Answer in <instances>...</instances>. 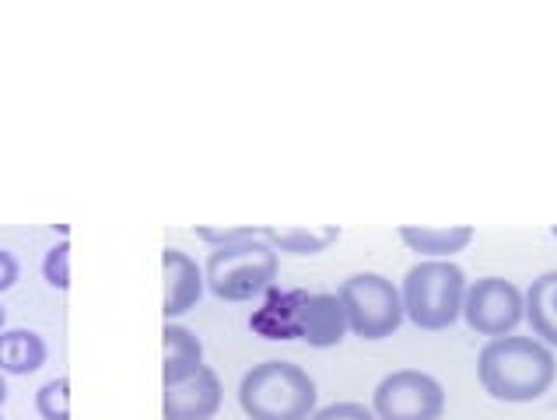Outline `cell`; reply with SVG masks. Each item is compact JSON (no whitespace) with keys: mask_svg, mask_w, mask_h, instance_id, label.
Masks as SVG:
<instances>
[{"mask_svg":"<svg viewBox=\"0 0 557 420\" xmlns=\"http://www.w3.org/2000/svg\"><path fill=\"white\" fill-rule=\"evenodd\" d=\"M476 379L491 399L533 403L554 385L557 358L536 336H498V341H487V347H481Z\"/></svg>","mask_w":557,"mask_h":420,"instance_id":"1","label":"cell"},{"mask_svg":"<svg viewBox=\"0 0 557 420\" xmlns=\"http://www.w3.org/2000/svg\"><path fill=\"white\" fill-rule=\"evenodd\" d=\"M238 407L249 420H309L320 410V390L295 361H260L238 382Z\"/></svg>","mask_w":557,"mask_h":420,"instance_id":"2","label":"cell"},{"mask_svg":"<svg viewBox=\"0 0 557 420\" xmlns=\"http://www.w3.org/2000/svg\"><path fill=\"white\" fill-rule=\"evenodd\" d=\"M467 273L449 260H421L404 273L400 295L404 316L410 326L424 333H442L463 316L467 301Z\"/></svg>","mask_w":557,"mask_h":420,"instance_id":"3","label":"cell"},{"mask_svg":"<svg viewBox=\"0 0 557 420\" xmlns=\"http://www.w3.org/2000/svg\"><path fill=\"white\" fill-rule=\"evenodd\" d=\"M277 273H281V256L263 238H246L225 249H211L203 263L207 291L218 301H232V305L263 298L277 284Z\"/></svg>","mask_w":557,"mask_h":420,"instance_id":"4","label":"cell"},{"mask_svg":"<svg viewBox=\"0 0 557 420\" xmlns=\"http://www.w3.org/2000/svg\"><path fill=\"white\" fill-rule=\"evenodd\" d=\"M337 298L358 341H389L407 322L400 287L382 273H351L347 281H341Z\"/></svg>","mask_w":557,"mask_h":420,"instance_id":"5","label":"cell"},{"mask_svg":"<svg viewBox=\"0 0 557 420\" xmlns=\"http://www.w3.org/2000/svg\"><path fill=\"white\" fill-rule=\"evenodd\" d=\"M372 413L379 420H442L445 390L421 368H400L379 379L372 393Z\"/></svg>","mask_w":557,"mask_h":420,"instance_id":"6","label":"cell"},{"mask_svg":"<svg viewBox=\"0 0 557 420\" xmlns=\"http://www.w3.org/2000/svg\"><path fill=\"white\" fill-rule=\"evenodd\" d=\"M463 319L473 333L491 336H512V330L527 319V291H519L505 277H481L467 287Z\"/></svg>","mask_w":557,"mask_h":420,"instance_id":"7","label":"cell"},{"mask_svg":"<svg viewBox=\"0 0 557 420\" xmlns=\"http://www.w3.org/2000/svg\"><path fill=\"white\" fill-rule=\"evenodd\" d=\"M306 298L309 291L292 287L281 291L277 284L267 291L260 309L249 316V330L270 344H292L306 336Z\"/></svg>","mask_w":557,"mask_h":420,"instance_id":"8","label":"cell"},{"mask_svg":"<svg viewBox=\"0 0 557 420\" xmlns=\"http://www.w3.org/2000/svg\"><path fill=\"white\" fill-rule=\"evenodd\" d=\"M221 403H225L221 375L211 365H203L194 379H186L162 393V417L165 420H214Z\"/></svg>","mask_w":557,"mask_h":420,"instance_id":"9","label":"cell"},{"mask_svg":"<svg viewBox=\"0 0 557 420\" xmlns=\"http://www.w3.org/2000/svg\"><path fill=\"white\" fill-rule=\"evenodd\" d=\"M162 281H165V298H162V312L169 322H176L189 316L200 305L207 277L203 267L183 249H165L162 252Z\"/></svg>","mask_w":557,"mask_h":420,"instance_id":"10","label":"cell"},{"mask_svg":"<svg viewBox=\"0 0 557 420\" xmlns=\"http://www.w3.org/2000/svg\"><path fill=\"white\" fill-rule=\"evenodd\" d=\"M203 368V341L183 326V322H165L162 330V385L172 390L186 379H194Z\"/></svg>","mask_w":557,"mask_h":420,"instance_id":"11","label":"cell"},{"mask_svg":"<svg viewBox=\"0 0 557 420\" xmlns=\"http://www.w3.org/2000/svg\"><path fill=\"white\" fill-rule=\"evenodd\" d=\"M351 333L347 326V312L337 295H326V291H309L306 298V336L301 344H309L315 350H330L344 344V336Z\"/></svg>","mask_w":557,"mask_h":420,"instance_id":"12","label":"cell"},{"mask_svg":"<svg viewBox=\"0 0 557 420\" xmlns=\"http://www.w3.org/2000/svg\"><path fill=\"white\" fill-rule=\"evenodd\" d=\"M473 224H456V228H421V224H404L400 228V242L410 249L424 256V260H449V256L463 252L473 242Z\"/></svg>","mask_w":557,"mask_h":420,"instance_id":"13","label":"cell"},{"mask_svg":"<svg viewBox=\"0 0 557 420\" xmlns=\"http://www.w3.org/2000/svg\"><path fill=\"white\" fill-rule=\"evenodd\" d=\"M50 358V347L36 330H4L0 333V371L4 375H36V371Z\"/></svg>","mask_w":557,"mask_h":420,"instance_id":"14","label":"cell"},{"mask_svg":"<svg viewBox=\"0 0 557 420\" xmlns=\"http://www.w3.org/2000/svg\"><path fill=\"white\" fill-rule=\"evenodd\" d=\"M527 322L536 341L557 350V270L540 273L527 291Z\"/></svg>","mask_w":557,"mask_h":420,"instance_id":"15","label":"cell"},{"mask_svg":"<svg viewBox=\"0 0 557 420\" xmlns=\"http://www.w3.org/2000/svg\"><path fill=\"white\" fill-rule=\"evenodd\" d=\"M341 235H344L341 224H326V228H277V224H263L260 228V238L270 249L288 256H320Z\"/></svg>","mask_w":557,"mask_h":420,"instance_id":"16","label":"cell"},{"mask_svg":"<svg viewBox=\"0 0 557 420\" xmlns=\"http://www.w3.org/2000/svg\"><path fill=\"white\" fill-rule=\"evenodd\" d=\"M36 413L42 420H71V379H53L39 385Z\"/></svg>","mask_w":557,"mask_h":420,"instance_id":"17","label":"cell"},{"mask_svg":"<svg viewBox=\"0 0 557 420\" xmlns=\"http://www.w3.org/2000/svg\"><path fill=\"white\" fill-rule=\"evenodd\" d=\"M42 281L50 284L53 291H67L71 287V242L67 238L46 249V256H42Z\"/></svg>","mask_w":557,"mask_h":420,"instance_id":"18","label":"cell"},{"mask_svg":"<svg viewBox=\"0 0 557 420\" xmlns=\"http://www.w3.org/2000/svg\"><path fill=\"white\" fill-rule=\"evenodd\" d=\"M194 235L200 242H207L211 249H225V246H235V242L260 238V228H249V224H238V228H211V224H197Z\"/></svg>","mask_w":557,"mask_h":420,"instance_id":"19","label":"cell"},{"mask_svg":"<svg viewBox=\"0 0 557 420\" xmlns=\"http://www.w3.org/2000/svg\"><path fill=\"white\" fill-rule=\"evenodd\" d=\"M309 420H379L372 413V407H361V403H330V407H320Z\"/></svg>","mask_w":557,"mask_h":420,"instance_id":"20","label":"cell"},{"mask_svg":"<svg viewBox=\"0 0 557 420\" xmlns=\"http://www.w3.org/2000/svg\"><path fill=\"white\" fill-rule=\"evenodd\" d=\"M18 277H22L18 256L8 252V249H0V295H4V291H11L14 284H18Z\"/></svg>","mask_w":557,"mask_h":420,"instance_id":"21","label":"cell"},{"mask_svg":"<svg viewBox=\"0 0 557 420\" xmlns=\"http://www.w3.org/2000/svg\"><path fill=\"white\" fill-rule=\"evenodd\" d=\"M8 403V379H4V371H0V407Z\"/></svg>","mask_w":557,"mask_h":420,"instance_id":"22","label":"cell"},{"mask_svg":"<svg viewBox=\"0 0 557 420\" xmlns=\"http://www.w3.org/2000/svg\"><path fill=\"white\" fill-rule=\"evenodd\" d=\"M4 322H8V312H4V305H0V333H4Z\"/></svg>","mask_w":557,"mask_h":420,"instance_id":"23","label":"cell"},{"mask_svg":"<svg viewBox=\"0 0 557 420\" xmlns=\"http://www.w3.org/2000/svg\"><path fill=\"white\" fill-rule=\"evenodd\" d=\"M550 235H554V238H557V224H554V228H550Z\"/></svg>","mask_w":557,"mask_h":420,"instance_id":"24","label":"cell"},{"mask_svg":"<svg viewBox=\"0 0 557 420\" xmlns=\"http://www.w3.org/2000/svg\"><path fill=\"white\" fill-rule=\"evenodd\" d=\"M0 420H4V413H0Z\"/></svg>","mask_w":557,"mask_h":420,"instance_id":"25","label":"cell"}]
</instances>
